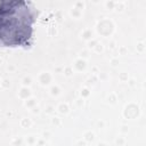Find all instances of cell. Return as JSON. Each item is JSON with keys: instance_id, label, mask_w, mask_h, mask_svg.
<instances>
[{"instance_id": "1", "label": "cell", "mask_w": 146, "mask_h": 146, "mask_svg": "<svg viewBox=\"0 0 146 146\" xmlns=\"http://www.w3.org/2000/svg\"><path fill=\"white\" fill-rule=\"evenodd\" d=\"M36 11L24 0L0 1V47L30 48Z\"/></svg>"}]
</instances>
